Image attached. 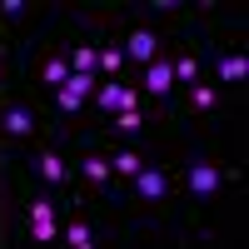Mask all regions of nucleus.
Returning <instances> with one entry per match:
<instances>
[{"label": "nucleus", "instance_id": "obj_1", "mask_svg": "<svg viewBox=\"0 0 249 249\" xmlns=\"http://www.w3.org/2000/svg\"><path fill=\"white\" fill-rule=\"evenodd\" d=\"M25 230L35 244H55L60 239V199L55 195H30L25 199Z\"/></svg>", "mask_w": 249, "mask_h": 249}, {"label": "nucleus", "instance_id": "obj_2", "mask_svg": "<svg viewBox=\"0 0 249 249\" xmlns=\"http://www.w3.org/2000/svg\"><path fill=\"white\" fill-rule=\"evenodd\" d=\"M224 179H239V170H219L214 160H190L184 184H190V199H214Z\"/></svg>", "mask_w": 249, "mask_h": 249}, {"label": "nucleus", "instance_id": "obj_3", "mask_svg": "<svg viewBox=\"0 0 249 249\" xmlns=\"http://www.w3.org/2000/svg\"><path fill=\"white\" fill-rule=\"evenodd\" d=\"M120 50H124V60H130V65H150V60L164 50V40H160V30H150V25H130L124 30V40H120Z\"/></svg>", "mask_w": 249, "mask_h": 249}, {"label": "nucleus", "instance_id": "obj_4", "mask_svg": "<svg viewBox=\"0 0 249 249\" xmlns=\"http://www.w3.org/2000/svg\"><path fill=\"white\" fill-rule=\"evenodd\" d=\"M130 195L140 204H164V199H170V175H164L160 164H144V170L130 179Z\"/></svg>", "mask_w": 249, "mask_h": 249}, {"label": "nucleus", "instance_id": "obj_5", "mask_svg": "<svg viewBox=\"0 0 249 249\" xmlns=\"http://www.w3.org/2000/svg\"><path fill=\"white\" fill-rule=\"evenodd\" d=\"M35 175L45 179L50 190H65V184L75 179V175H70V160L60 155V150H50V144H40V150H35Z\"/></svg>", "mask_w": 249, "mask_h": 249}, {"label": "nucleus", "instance_id": "obj_6", "mask_svg": "<svg viewBox=\"0 0 249 249\" xmlns=\"http://www.w3.org/2000/svg\"><path fill=\"white\" fill-rule=\"evenodd\" d=\"M0 130H5L10 140H35L40 120H35V110L25 105V100H10V105L0 110Z\"/></svg>", "mask_w": 249, "mask_h": 249}, {"label": "nucleus", "instance_id": "obj_7", "mask_svg": "<svg viewBox=\"0 0 249 249\" xmlns=\"http://www.w3.org/2000/svg\"><path fill=\"white\" fill-rule=\"evenodd\" d=\"M75 175L85 179V184H90L95 195H100V190H110V184H115V170H110V155H100V150H85V155H80V160H75Z\"/></svg>", "mask_w": 249, "mask_h": 249}, {"label": "nucleus", "instance_id": "obj_8", "mask_svg": "<svg viewBox=\"0 0 249 249\" xmlns=\"http://www.w3.org/2000/svg\"><path fill=\"white\" fill-rule=\"evenodd\" d=\"M144 95H155V100H170L175 95V70H170V50H160L150 65H144Z\"/></svg>", "mask_w": 249, "mask_h": 249}, {"label": "nucleus", "instance_id": "obj_9", "mask_svg": "<svg viewBox=\"0 0 249 249\" xmlns=\"http://www.w3.org/2000/svg\"><path fill=\"white\" fill-rule=\"evenodd\" d=\"M244 80H249V55L244 50H224L214 60V85L224 90V85H244Z\"/></svg>", "mask_w": 249, "mask_h": 249}, {"label": "nucleus", "instance_id": "obj_10", "mask_svg": "<svg viewBox=\"0 0 249 249\" xmlns=\"http://www.w3.org/2000/svg\"><path fill=\"white\" fill-rule=\"evenodd\" d=\"M60 239H65L70 249H95L100 244V234H95L90 219H65V224H60Z\"/></svg>", "mask_w": 249, "mask_h": 249}, {"label": "nucleus", "instance_id": "obj_11", "mask_svg": "<svg viewBox=\"0 0 249 249\" xmlns=\"http://www.w3.org/2000/svg\"><path fill=\"white\" fill-rule=\"evenodd\" d=\"M170 70H175V90H179V85L190 90L195 80H199V55H195V50H175V55H170Z\"/></svg>", "mask_w": 249, "mask_h": 249}, {"label": "nucleus", "instance_id": "obj_12", "mask_svg": "<svg viewBox=\"0 0 249 249\" xmlns=\"http://www.w3.org/2000/svg\"><path fill=\"white\" fill-rule=\"evenodd\" d=\"M70 70L100 75V40H75V45H70Z\"/></svg>", "mask_w": 249, "mask_h": 249}, {"label": "nucleus", "instance_id": "obj_13", "mask_svg": "<svg viewBox=\"0 0 249 249\" xmlns=\"http://www.w3.org/2000/svg\"><path fill=\"white\" fill-rule=\"evenodd\" d=\"M190 110L195 115H214L219 110V85H214V80H195V85H190Z\"/></svg>", "mask_w": 249, "mask_h": 249}, {"label": "nucleus", "instance_id": "obj_14", "mask_svg": "<svg viewBox=\"0 0 249 249\" xmlns=\"http://www.w3.org/2000/svg\"><path fill=\"white\" fill-rule=\"evenodd\" d=\"M144 164H150V160H144V155L135 150V144H124V150H115V155H110V170H115V179H135V175L144 170Z\"/></svg>", "mask_w": 249, "mask_h": 249}, {"label": "nucleus", "instance_id": "obj_15", "mask_svg": "<svg viewBox=\"0 0 249 249\" xmlns=\"http://www.w3.org/2000/svg\"><path fill=\"white\" fill-rule=\"evenodd\" d=\"M65 80H70V55H65V50H55L45 65H40V85H45V90H60Z\"/></svg>", "mask_w": 249, "mask_h": 249}, {"label": "nucleus", "instance_id": "obj_16", "mask_svg": "<svg viewBox=\"0 0 249 249\" xmlns=\"http://www.w3.org/2000/svg\"><path fill=\"white\" fill-rule=\"evenodd\" d=\"M124 65H130V60H124L120 40H105V45H100V80H120Z\"/></svg>", "mask_w": 249, "mask_h": 249}, {"label": "nucleus", "instance_id": "obj_17", "mask_svg": "<svg viewBox=\"0 0 249 249\" xmlns=\"http://www.w3.org/2000/svg\"><path fill=\"white\" fill-rule=\"evenodd\" d=\"M144 124H150V120H144V105H140V110H115V115H110V130H115V135H130V140L144 135Z\"/></svg>", "mask_w": 249, "mask_h": 249}, {"label": "nucleus", "instance_id": "obj_18", "mask_svg": "<svg viewBox=\"0 0 249 249\" xmlns=\"http://www.w3.org/2000/svg\"><path fill=\"white\" fill-rule=\"evenodd\" d=\"M55 110L60 115H80V110H85V95H80L75 85H60L55 90Z\"/></svg>", "mask_w": 249, "mask_h": 249}, {"label": "nucleus", "instance_id": "obj_19", "mask_svg": "<svg viewBox=\"0 0 249 249\" xmlns=\"http://www.w3.org/2000/svg\"><path fill=\"white\" fill-rule=\"evenodd\" d=\"M30 15V0H0V20H25Z\"/></svg>", "mask_w": 249, "mask_h": 249}, {"label": "nucleus", "instance_id": "obj_20", "mask_svg": "<svg viewBox=\"0 0 249 249\" xmlns=\"http://www.w3.org/2000/svg\"><path fill=\"white\" fill-rule=\"evenodd\" d=\"M150 10H155V15H175V10H179V0H155Z\"/></svg>", "mask_w": 249, "mask_h": 249}, {"label": "nucleus", "instance_id": "obj_21", "mask_svg": "<svg viewBox=\"0 0 249 249\" xmlns=\"http://www.w3.org/2000/svg\"><path fill=\"white\" fill-rule=\"evenodd\" d=\"M0 75H5V55H0Z\"/></svg>", "mask_w": 249, "mask_h": 249}]
</instances>
